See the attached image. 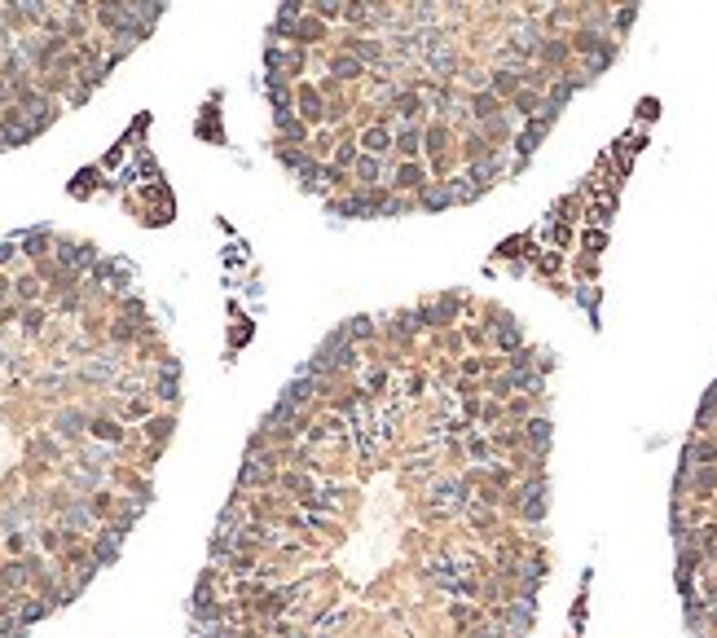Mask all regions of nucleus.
<instances>
[{
	"instance_id": "f257e3e1",
	"label": "nucleus",
	"mask_w": 717,
	"mask_h": 638,
	"mask_svg": "<svg viewBox=\"0 0 717 638\" xmlns=\"http://www.w3.org/2000/svg\"><path fill=\"white\" fill-rule=\"evenodd\" d=\"M423 185H427V167L418 159H405L396 167V176H392V194H418Z\"/></svg>"
},
{
	"instance_id": "f03ea898",
	"label": "nucleus",
	"mask_w": 717,
	"mask_h": 638,
	"mask_svg": "<svg viewBox=\"0 0 717 638\" xmlns=\"http://www.w3.org/2000/svg\"><path fill=\"white\" fill-rule=\"evenodd\" d=\"M524 444L533 449V458H546V449H551V418H542V414H533V418H524Z\"/></svg>"
},
{
	"instance_id": "7ed1b4c3",
	"label": "nucleus",
	"mask_w": 717,
	"mask_h": 638,
	"mask_svg": "<svg viewBox=\"0 0 717 638\" xmlns=\"http://www.w3.org/2000/svg\"><path fill=\"white\" fill-rule=\"evenodd\" d=\"M423 312V326H453V317H458V295H440V299H432V304H423L418 308Z\"/></svg>"
},
{
	"instance_id": "20e7f679",
	"label": "nucleus",
	"mask_w": 717,
	"mask_h": 638,
	"mask_svg": "<svg viewBox=\"0 0 717 638\" xmlns=\"http://www.w3.org/2000/svg\"><path fill=\"white\" fill-rule=\"evenodd\" d=\"M488 88H493L501 102H510L524 88V66H497L493 75H488Z\"/></svg>"
},
{
	"instance_id": "39448f33",
	"label": "nucleus",
	"mask_w": 717,
	"mask_h": 638,
	"mask_svg": "<svg viewBox=\"0 0 717 638\" xmlns=\"http://www.w3.org/2000/svg\"><path fill=\"white\" fill-rule=\"evenodd\" d=\"M392 150H396L401 159H418V154H423V124H401L392 132Z\"/></svg>"
},
{
	"instance_id": "423d86ee",
	"label": "nucleus",
	"mask_w": 717,
	"mask_h": 638,
	"mask_svg": "<svg viewBox=\"0 0 717 638\" xmlns=\"http://www.w3.org/2000/svg\"><path fill=\"white\" fill-rule=\"evenodd\" d=\"M392 111L401 115V124H418V115L427 111V102H423V93H418V88H396V93H392Z\"/></svg>"
},
{
	"instance_id": "0eeeda50",
	"label": "nucleus",
	"mask_w": 717,
	"mask_h": 638,
	"mask_svg": "<svg viewBox=\"0 0 717 638\" xmlns=\"http://www.w3.org/2000/svg\"><path fill=\"white\" fill-rule=\"evenodd\" d=\"M467 106H471V119H475V124H488V119H497V115H501V97H497L493 88L471 93V102H467Z\"/></svg>"
},
{
	"instance_id": "6e6552de",
	"label": "nucleus",
	"mask_w": 717,
	"mask_h": 638,
	"mask_svg": "<svg viewBox=\"0 0 717 638\" xmlns=\"http://www.w3.org/2000/svg\"><path fill=\"white\" fill-rule=\"evenodd\" d=\"M414 198H418V207H423V212H445L449 203H453V189H449V185H436V180H427V185L418 189Z\"/></svg>"
},
{
	"instance_id": "1a4fd4ad",
	"label": "nucleus",
	"mask_w": 717,
	"mask_h": 638,
	"mask_svg": "<svg viewBox=\"0 0 717 638\" xmlns=\"http://www.w3.org/2000/svg\"><path fill=\"white\" fill-rule=\"evenodd\" d=\"M361 150H365V154H379V159H388V154H392V132H388V124H370V128L361 132Z\"/></svg>"
},
{
	"instance_id": "9d476101",
	"label": "nucleus",
	"mask_w": 717,
	"mask_h": 638,
	"mask_svg": "<svg viewBox=\"0 0 717 638\" xmlns=\"http://www.w3.org/2000/svg\"><path fill=\"white\" fill-rule=\"evenodd\" d=\"M295 44H317V40H326V22H321L317 14H300L295 18V35H291Z\"/></svg>"
},
{
	"instance_id": "9b49d317",
	"label": "nucleus",
	"mask_w": 717,
	"mask_h": 638,
	"mask_svg": "<svg viewBox=\"0 0 717 638\" xmlns=\"http://www.w3.org/2000/svg\"><path fill=\"white\" fill-rule=\"evenodd\" d=\"M542 106H546V97L537 88H519L515 97H510V111H515L519 119H533V115H542Z\"/></svg>"
},
{
	"instance_id": "f8f14e48",
	"label": "nucleus",
	"mask_w": 717,
	"mask_h": 638,
	"mask_svg": "<svg viewBox=\"0 0 717 638\" xmlns=\"http://www.w3.org/2000/svg\"><path fill=\"white\" fill-rule=\"evenodd\" d=\"M343 53H352V57H361V62H370V57H383V44L379 40H365V35H348V40H343Z\"/></svg>"
},
{
	"instance_id": "ddd939ff",
	"label": "nucleus",
	"mask_w": 717,
	"mask_h": 638,
	"mask_svg": "<svg viewBox=\"0 0 717 638\" xmlns=\"http://www.w3.org/2000/svg\"><path fill=\"white\" fill-rule=\"evenodd\" d=\"M352 176L361 180V185H374V180L383 176V159H379V154H365V150H361V159L352 163Z\"/></svg>"
},
{
	"instance_id": "4468645a",
	"label": "nucleus",
	"mask_w": 717,
	"mask_h": 638,
	"mask_svg": "<svg viewBox=\"0 0 717 638\" xmlns=\"http://www.w3.org/2000/svg\"><path fill=\"white\" fill-rule=\"evenodd\" d=\"M462 449H467V458H471V462H480V467H488V458H493V440L480 436V431H467Z\"/></svg>"
},
{
	"instance_id": "2eb2a0df",
	"label": "nucleus",
	"mask_w": 717,
	"mask_h": 638,
	"mask_svg": "<svg viewBox=\"0 0 717 638\" xmlns=\"http://www.w3.org/2000/svg\"><path fill=\"white\" fill-rule=\"evenodd\" d=\"M343 18H348V27H370L374 22V0H348Z\"/></svg>"
},
{
	"instance_id": "dca6fc26",
	"label": "nucleus",
	"mask_w": 717,
	"mask_h": 638,
	"mask_svg": "<svg viewBox=\"0 0 717 638\" xmlns=\"http://www.w3.org/2000/svg\"><path fill=\"white\" fill-rule=\"evenodd\" d=\"M361 71H365L361 57H352V53H334V57H330V75H334V79H356Z\"/></svg>"
},
{
	"instance_id": "f3484780",
	"label": "nucleus",
	"mask_w": 717,
	"mask_h": 638,
	"mask_svg": "<svg viewBox=\"0 0 717 638\" xmlns=\"http://www.w3.org/2000/svg\"><path fill=\"white\" fill-rule=\"evenodd\" d=\"M445 146H449V128L445 124H427L423 128V150H432L436 159H445Z\"/></svg>"
},
{
	"instance_id": "a211bd4d",
	"label": "nucleus",
	"mask_w": 717,
	"mask_h": 638,
	"mask_svg": "<svg viewBox=\"0 0 717 638\" xmlns=\"http://www.w3.org/2000/svg\"><path fill=\"white\" fill-rule=\"evenodd\" d=\"M449 621H453V625H458V630H462V634H467V630H471V625H480L484 617H480V608H475V603H449Z\"/></svg>"
},
{
	"instance_id": "6ab92c4d",
	"label": "nucleus",
	"mask_w": 717,
	"mask_h": 638,
	"mask_svg": "<svg viewBox=\"0 0 717 638\" xmlns=\"http://www.w3.org/2000/svg\"><path fill=\"white\" fill-rule=\"evenodd\" d=\"M542 62H551V66H564L568 57H572V40H542Z\"/></svg>"
},
{
	"instance_id": "aec40b11",
	"label": "nucleus",
	"mask_w": 717,
	"mask_h": 638,
	"mask_svg": "<svg viewBox=\"0 0 717 638\" xmlns=\"http://www.w3.org/2000/svg\"><path fill=\"white\" fill-rule=\"evenodd\" d=\"M480 137L488 141V146H501V141L510 137V119L497 115V119H488V124H480Z\"/></svg>"
},
{
	"instance_id": "412c9836",
	"label": "nucleus",
	"mask_w": 717,
	"mask_h": 638,
	"mask_svg": "<svg viewBox=\"0 0 717 638\" xmlns=\"http://www.w3.org/2000/svg\"><path fill=\"white\" fill-rule=\"evenodd\" d=\"M427 66H432L436 75H449V71L458 66V57L449 53V44H436V49H427Z\"/></svg>"
},
{
	"instance_id": "4be33fe9",
	"label": "nucleus",
	"mask_w": 717,
	"mask_h": 638,
	"mask_svg": "<svg viewBox=\"0 0 717 638\" xmlns=\"http://www.w3.org/2000/svg\"><path fill=\"white\" fill-rule=\"evenodd\" d=\"M361 388H365L370 396H379V392L388 388V366H365V370H361Z\"/></svg>"
},
{
	"instance_id": "5701e85b",
	"label": "nucleus",
	"mask_w": 717,
	"mask_h": 638,
	"mask_svg": "<svg viewBox=\"0 0 717 638\" xmlns=\"http://www.w3.org/2000/svg\"><path fill=\"white\" fill-rule=\"evenodd\" d=\"M449 189H453V203H475V198H480V194H484V189H480V185H475V180H471V176H458V180H453V185H449Z\"/></svg>"
},
{
	"instance_id": "b1692460",
	"label": "nucleus",
	"mask_w": 717,
	"mask_h": 638,
	"mask_svg": "<svg viewBox=\"0 0 717 638\" xmlns=\"http://www.w3.org/2000/svg\"><path fill=\"white\" fill-rule=\"evenodd\" d=\"M308 5H313V14H317L321 22H330V18L343 14V5H348V0H308Z\"/></svg>"
},
{
	"instance_id": "393cba45",
	"label": "nucleus",
	"mask_w": 717,
	"mask_h": 638,
	"mask_svg": "<svg viewBox=\"0 0 717 638\" xmlns=\"http://www.w3.org/2000/svg\"><path fill=\"white\" fill-rule=\"evenodd\" d=\"M348 330H352V344L374 339V321H370V317H352V321H348Z\"/></svg>"
},
{
	"instance_id": "a878e982",
	"label": "nucleus",
	"mask_w": 717,
	"mask_h": 638,
	"mask_svg": "<svg viewBox=\"0 0 717 638\" xmlns=\"http://www.w3.org/2000/svg\"><path fill=\"white\" fill-rule=\"evenodd\" d=\"M634 18H638V5H625L616 14V31H629V22H634Z\"/></svg>"
}]
</instances>
